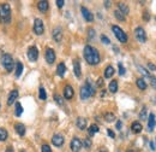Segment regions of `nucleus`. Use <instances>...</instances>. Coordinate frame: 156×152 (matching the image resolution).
<instances>
[{
    "label": "nucleus",
    "instance_id": "nucleus-1",
    "mask_svg": "<svg viewBox=\"0 0 156 152\" xmlns=\"http://www.w3.org/2000/svg\"><path fill=\"white\" fill-rule=\"evenodd\" d=\"M84 58L90 65H96L100 63V53L96 48L91 46H85L84 47Z\"/></svg>",
    "mask_w": 156,
    "mask_h": 152
},
{
    "label": "nucleus",
    "instance_id": "nucleus-2",
    "mask_svg": "<svg viewBox=\"0 0 156 152\" xmlns=\"http://www.w3.org/2000/svg\"><path fill=\"white\" fill-rule=\"evenodd\" d=\"M0 22L4 24L11 22V7L7 2L0 4Z\"/></svg>",
    "mask_w": 156,
    "mask_h": 152
},
{
    "label": "nucleus",
    "instance_id": "nucleus-3",
    "mask_svg": "<svg viewBox=\"0 0 156 152\" xmlns=\"http://www.w3.org/2000/svg\"><path fill=\"white\" fill-rule=\"evenodd\" d=\"M79 94H80V99H83V100H85V99H88L89 97L95 94V89H94V87L91 86V83H90L89 80H88L87 83L80 88Z\"/></svg>",
    "mask_w": 156,
    "mask_h": 152
},
{
    "label": "nucleus",
    "instance_id": "nucleus-4",
    "mask_svg": "<svg viewBox=\"0 0 156 152\" xmlns=\"http://www.w3.org/2000/svg\"><path fill=\"white\" fill-rule=\"evenodd\" d=\"M1 63H2L4 68H5L9 73L12 71V69H13V59H12V57H11L9 53H5V55L1 56Z\"/></svg>",
    "mask_w": 156,
    "mask_h": 152
},
{
    "label": "nucleus",
    "instance_id": "nucleus-5",
    "mask_svg": "<svg viewBox=\"0 0 156 152\" xmlns=\"http://www.w3.org/2000/svg\"><path fill=\"white\" fill-rule=\"evenodd\" d=\"M112 30H113V33H114L115 38H117L120 42L125 44V42L127 41V35L125 34V32H124L121 28H119L118 25H113V27H112Z\"/></svg>",
    "mask_w": 156,
    "mask_h": 152
},
{
    "label": "nucleus",
    "instance_id": "nucleus-6",
    "mask_svg": "<svg viewBox=\"0 0 156 152\" xmlns=\"http://www.w3.org/2000/svg\"><path fill=\"white\" fill-rule=\"evenodd\" d=\"M34 32L36 35H42L43 32H44V25H43V22L42 19L36 18L34 22Z\"/></svg>",
    "mask_w": 156,
    "mask_h": 152
},
{
    "label": "nucleus",
    "instance_id": "nucleus-7",
    "mask_svg": "<svg viewBox=\"0 0 156 152\" xmlns=\"http://www.w3.org/2000/svg\"><path fill=\"white\" fill-rule=\"evenodd\" d=\"M28 58L31 62H36L37 60V58H39V51H37V48L35 46L29 47V50H28Z\"/></svg>",
    "mask_w": 156,
    "mask_h": 152
},
{
    "label": "nucleus",
    "instance_id": "nucleus-8",
    "mask_svg": "<svg viewBox=\"0 0 156 152\" xmlns=\"http://www.w3.org/2000/svg\"><path fill=\"white\" fill-rule=\"evenodd\" d=\"M135 35H136V39L139 41V42H145L147 41V35H145V32H144V29L143 28H140V27H138L136 28V30H135Z\"/></svg>",
    "mask_w": 156,
    "mask_h": 152
},
{
    "label": "nucleus",
    "instance_id": "nucleus-9",
    "mask_svg": "<svg viewBox=\"0 0 156 152\" xmlns=\"http://www.w3.org/2000/svg\"><path fill=\"white\" fill-rule=\"evenodd\" d=\"M46 60L49 64H53L55 62V52H54V50H52V48H47L46 50Z\"/></svg>",
    "mask_w": 156,
    "mask_h": 152
},
{
    "label": "nucleus",
    "instance_id": "nucleus-10",
    "mask_svg": "<svg viewBox=\"0 0 156 152\" xmlns=\"http://www.w3.org/2000/svg\"><path fill=\"white\" fill-rule=\"evenodd\" d=\"M82 146H83V144H82V141H80L78 138H73V139H72V141H71V150H72V151L78 152L82 149Z\"/></svg>",
    "mask_w": 156,
    "mask_h": 152
},
{
    "label": "nucleus",
    "instance_id": "nucleus-11",
    "mask_svg": "<svg viewBox=\"0 0 156 152\" xmlns=\"http://www.w3.org/2000/svg\"><path fill=\"white\" fill-rule=\"evenodd\" d=\"M80 11H82V15H83V17H84V19H85L87 22H93V21H94V15H93L87 7L82 6Z\"/></svg>",
    "mask_w": 156,
    "mask_h": 152
},
{
    "label": "nucleus",
    "instance_id": "nucleus-12",
    "mask_svg": "<svg viewBox=\"0 0 156 152\" xmlns=\"http://www.w3.org/2000/svg\"><path fill=\"white\" fill-rule=\"evenodd\" d=\"M52 142H53V145H54V146H57V147L62 146V145H64V136H62V135H60V134H55V135H53V138H52Z\"/></svg>",
    "mask_w": 156,
    "mask_h": 152
},
{
    "label": "nucleus",
    "instance_id": "nucleus-13",
    "mask_svg": "<svg viewBox=\"0 0 156 152\" xmlns=\"http://www.w3.org/2000/svg\"><path fill=\"white\" fill-rule=\"evenodd\" d=\"M18 98V91L17 89H13L10 94H9V98H7V105H12Z\"/></svg>",
    "mask_w": 156,
    "mask_h": 152
},
{
    "label": "nucleus",
    "instance_id": "nucleus-14",
    "mask_svg": "<svg viewBox=\"0 0 156 152\" xmlns=\"http://www.w3.org/2000/svg\"><path fill=\"white\" fill-rule=\"evenodd\" d=\"M156 126V120H155V115L150 114L149 115V118H148V129L149 132H153L154 128Z\"/></svg>",
    "mask_w": 156,
    "mask_h": 152
},
{
    "label": "nucleus",
    "instance_id": "nucleus-15",
    "mask_svg": "<svg viewBox=\"0 0 156 152\" xmlns=\"http://www.w3.org/2000/svg\"><path fill=\"white\" fill-rule=\"evenodd\" d=\"M75 94V92H73V88L71 87V86H65V88H64V97H65V99H72V97Z\"/></svg>",
    "mask_w": 156,
    "mask_h": 152
},
{
    "label": "nucleus",
    "instance_id": "nucleus-16",
    "mask_svg": "<svg viewBox=\"0 0 156 152\" xmlns=\"http://www.w3.org/2000/svg\"><path fill=\"white\" fill-rule=\"evenodd\" d=\"M53 39H54L57 42H60V41H61V39H62V30H61V28L57 27V28L53 30Z\"/></svg>",
    "mask_w": 156,
    "mask_h": 152
},
{
    "label": "nucleus",
    "instance_id": "nucleus-17",
    "mask_svg": "<svg viewBox=\"0 0 156 152\" xmlns=\"http://www.w3.org/2000/svg\"><path fill=\"white\" fill-rule=\"evenodd\" d=\"M73 73H75V75L77 76V77H80L82 75V70H80V63H79V60H73Z\"/></svg>",
    "mask_w": 156,
    "mask_h": 152
},
{
    "label": "nucleus",
    "instance_id": "nucleus-18",
    "mask_svg": "<svg viewBox=\"0 0 156 152\" xmlns=\"http://www.w3.org/2000/svg\"><path fill=\"white\" fill-rule=\"evenodd\" d=\"M77 127L82 131H84L87 128V120L84 117H78L77 118Z\"/></svg>",
    "mask_w": 156,
    "mask_h": 152
},
{
    "label": "nucleus",
    "instance_id": "nucleus-19",
    "mask_svg": "<svg viewBox=\"0 0 156 152\" xmlns=\"http://www.w3.org/2000/svg\"><path fill=\"white\" fill-rule=\"evenodd\" d=\"M37 7H39V10L41 12H46L47 10H48V7H49V5H48V1H40L39 4H37Z\"/></svg>",
    "mask_w": 156,
    "mask_h": 152
},
{
    "label": "nucleus",
    "instance_id": "nucleus-20",
    "mask_svg": "<svg viewBox=\"0 0 156 152\" xmlns=\"http://www.w3.org/2000/svg\"><path fill=\"white\" fill-rule=\"evenodd\" d=\"M118 6H119V11H120L122 15H127V13H129V11H130V10H129V6H127L125 2H119Z\"/></svg>",
    "mask_w": 156,
    "mask_h": 152
},
{
    "label": "nucleus",
    "instance_id": "nucleus-21",
    "mask_svg": "<svg viewBox=\"0 0 156 152\" xmlns=\"http://www.w3.org/2000/svg\"><path fill=\"white\" fill-rule=\"evenodd\" d=\"M15 129H16L17 134L20 135V136H23V135L25 134V127H24L22 123H17V124L15 126Z\"/></svg>",
    "mask_w": 156,
    "mask_h": 152
},
{
    "label": "nucleus",
    "instance_id": "nucleus-22",
    "mask_svg": "<svg viewBox=\"0 0 156 152\" xmlns=\"http://www.w3.org/2000/svg\"><path fill=\"white\" fill-rule=\"evenodd\" d=\"M131 129H132L135 133H140V132L143 131V127H142V124H140L139 122H133L132 126H131Z\"/></svg>",
    "mask_w": 156,
    "mask_h": 152
},
{
    "label": "nucleus",
    "instance_id": "nucleus-23",
    "mask_svg": "<svg viewBox=\"0 0 156 152\" xmlns=\"http://www.w3.org/2000/svg\"><path fill=\"white\" fill-rule=\"evenodd\" d=\"M113 74H114V68L112 65H108L106 68V70H105V77L106 78H109V77L113 76Z\"/></svg>",
    "mask_w": 156,
    "mask_h": 152
},
{
    "label": "nucleus",
    "instance_id": "nucleus-24",
    "mask_svg": "<svg viewBox=\"0 0 156 152\" xmlns=\"http://www.w3.org/2000/svg\"><path fill=\"white\" fill-rule=\"evenodd\" d=\"M57 73H58L59 76H62L65 75V73H66V66H65V64L64 63H60L58 65V68H57Z\"/></svg>",
    "mask_w": 156,
    "mask_h": 152
},
{
    "label": "nucleus",
    "instance_id": "nucleus-25",
    "mask_svg": "<svg viewBox=\"0 0 156 152\" xmlns=\"http://www.w3.org/2000/svg\"><path fill=\"white\" fill-rule=\"evenodd\" d=\"M117 91H118V82L115 80H113V81L109 82V92L117 93Z\"/></svg>",
    "mask_w": 156,
    "mask_h": 152
},
{
    "label": "nucleus",
    "instance_id": "nucleus-26",
    "mask_svg": "<svg viewBox=\"0 0 156 152\" xmlns=\"http://www.w3.org/2000/svg\"><path fill=\"white\" fill-rule=\"evenodd\" d=\"M136 83H137V86H138L139 89H143V91H144V89L147 88V82H145L143 78H138Z\"/></svg>",
    "mask_w": 156,
    "mask_h": 152
},
{
    "label": "nucleus",
    "instance_id": "nucleus-27",
    "mask_svg": "<svg viewBox=\"0 0 156 152\" xmlns=\"http://www.w3.org/2000/svg\"><path fill=\"white\" fill-rule=\"evenodd\" d=\"M98 132V127L96 124H91V126L89 127V129H88V133H89L90 136H93L94 134H96Z\"/></svg>",
    "mask_w": 156,
    "mask_h": 152
},
{
    "label": "nucleus",
    "instance_id": "nucleus-28",
    "mask_svg": "<svg viewBox=\"0 0 156 152\" xmlns=\"http://www.w3.org/2000/svg\"><path fill=\"white\" fill-rule=\"evenodd\" d=\"M23 73V64L20 62H17V66H16V77H20Z\"/></svg>",
    "mask_w": 156,
    "mask_h": 152
},
{
    "label": "nucleus",
    "instance_id": "nucleus-29",
    "mask_svg": "<svg viewBox=\"0 0 156 152\" xmlns=\"http://www.w3.org/2000/svg\"><path fill=\"white\" fill-rule=\"evenodd\" d=\"M7 131L5 128H0V141H4L7 139Z\"/></svg>",
    "mask_w": 156,
    "mask_h": 152
},
{
    "label": "nucleus",
    "instance_id": "nucleus-30",
    "mask_svg": "<svg viewBox=\"0 0 156 152\" xmlns=\"http://www.w3.org/2000/svg\"><path fill=\"white\" fill-rule=\"evenodd\" d=\"M22 114H23V108H22V105H20V103H16V110H15V115H16L17 117H20Z\"/></svg>",
    "mask_w": 156,
    "mask_h": 152
},
{
    "label": "nucleus",
    "instance_id": "nucleus-31",
    "mask_svg": "<svg viewBox=\"0 0 156 152\" xmlns=\"http://www.w3.org/2000/svg\"><path fill=\"white\" fill-rule=\"evenodd\" d=\"M105 120L107 122H113L115 120V116H114V114H112V112H107V114L105 115Z\"/></svg>",
    "mask_w": 156,
    "mask_h": 152
},
{
    "label": "nucleus",
    "instance_id": "nucleus-32",
    "mask_svg": "<svg viewBox=\"0 0 156 152\" xmlns=\"http://www.w3.org/2000/svg\"><path fill=\"white\" fill-rule=\"evenodd\" d=\"M114 16H115V18L119 19V21H121V22H124V21H125V16H124L119 10H117V11L114 12Z\"/></svg>",
    "mask_w": 156,
    "mask_h": 152
},
{
    "label": "nucleus",
    "instance_id": "nucleus-33",
    "mask_svg": "<svg viewBox=\"0 0 156 152\" xmlns=\"http://www.w3.org/2000/svg\"><path fill=\"white\" fill-rule=\"evenodd\" d=\"M40 99H42V100H46L47 99V94H46V91H44V88L43 87H40Z\"/></svg>",
    "mask_w": 156,
    "mask_h": 152
},
{
    "label": "nucleus",
    "instance_id": "nucleus-34",
    "mask_svg": "<svg viewBox=\"0 0 156 152\" xmlns=\"http://www.w3.org/2000/svg\"><path fill=\"white\" fill-rule=\"evenodd\" d=\"M139 117H140V120H147V106H143V109H142V111L139 112Z\"/></svg>",
    "mask_w": 156,
    "mask_h": 152
},
{
    "label": "nucleus",
    "instance_id": "nucleus-35",
    "mask_svg": "<svg viewBox=\"0 0 156 152\" xmlns=\"http://www.w3.org/2000/svg\"><path fill=\"white\" fill-rule=\"evenodd\" d=\"M82 144H83V145H84V147H87V149H90V147H91V140H90V139H88V138H87V139H84Z\"/></svg>",
    "mask_w": 156,
    "mask_h": 152
},
{
    "label": "nucleus",
    "instance_id": "nucleus-36",
    "mask_svg": "<svg viewBox=\"0 0 156 152\" xmlns=\"http://www.w3.org/2000/svg\"><path fill=\"white\" fill-rule=\"evenodd\" d=\"M54 100L57 101V104H58V105H62V104H64V99H62V98H61L60 95H58V94L54 95Z\"/></svg>",
    "mask_w": 156,
    "mask_h": 152
},
{
    "label": "nucleus",
    "instance_id": "nucleus-37",
    "mask_svg": "<svg viewBox=\"0 0 156 152\" xmlns=\"http://www.w3.org/2000/svg\"><path fill=\"white\" fill-rule=\"evenodd\" d=\"M137 68H138V70H139V71H140V73H142V74H143L144 76H148V77H150L149 73H148V71H147V70H145L143 66H140V65H137Z\"/></svg>",
    "mask_w": 156,
    "mask_h": 152
},
{
    "label": "nucleus",
    "instance_id": "nucleus-38",
    "mask_svg": "<svg viewBox=\"0 0 156 152\" xmlns=\"http://www.w3.org/2000/svg\"><path fill=\"white\" fill-rule=\"evenodd\" d=\"M41 151H42V152H52V150H51L49 145L44 144V145H42V147H41Z\"/></svg>",
    "mask_w": 156,
    "mask_h": 152
},
{
    "label": "nucleus",
    "instance_id": "nucleus-39",
    "mask_svg": "<svg viewBox=\"0 0 156 152\" xmlns=\"http://www.w3.org/2000/svg\"><path fill=\"white\" fill-rule=\"evenodd\" d=\"M118 66H119V74L121 76L125 75V68L122 66V64L121 63H118Z\"/></svg>",
    "mask_w": 156,
    "mask_h": 152
},
{
    "label": "nucleus",
    "instance_id": "nucleus-40",
    "mask_svg": "<svg viewBox=\"0 0 156 152\" xmlns=\"http://www.w3.org/2000/svg\"><path fill=\"white\" fill-rule=\"evenodd\" d=\"M149 78H150V83H151V87L156 89V77H155V76L150 75V77H149Z\"/></svg>",
    "mask_w": 156,
    "mask_h": 152
},
{
    "label": "nucleus",
    "instance_id": "nucleus-41",
    "mask_svg": "<svg viewBox=\"0 0 156 152\" xmlns=\"http://www.w3.org/2000/svg\"><path fill=\"white\" fill-rule=\"evenodd\" d=\"M101 41H102L103 44H106V45H108V44H111V41H109V39L107 38L106 35H102V36H101Z\"/></svg>",
    "mask_w": 156,
    "mask_h": 152
},
{
    "label": "nucleus",
    "instance_id": "nucleus-42",
    "mask_svg": "<svg viewBox=\"0 0 156 152\" xmlns=\"http://www.w3.org/2000/svg\"><path fill=\"white\" fill-rule=\"evenodd\" d=\"M148 69H149V70H153V71H155L156 66L154 65V64H153V63H149V64H148Z\"/></svg>",
    "mask_w": 156,
    "mask_h": 152
},
{
    "label": "nucleus",
    "instance_id": "nucleus-43",
    "mask_svg": "<svg viewBox=\"0 0 156 152\" xmlns=\"http://www.w3.org/2000/svg\"><path fill=\"white\" fill-rule=\"evenodd\" d=\"M107 133H108V135H109L111 138H113V139L115 138V134H114V132H113L112 129H107Z\"/></svg>",
    "mask_w": 156,
    "mask_h": 152
},
{
    "label": "nucleus",
    "instance_id": "nucleus-44",
    "mask_svg": "<svg viewBox=\"0 0 156 152\" xmlns=\"http://www.w3.org/2000/svg\"><path fill=\"white\" fill-rule=\"evenodd\" d=\"M95 36V30L94 29H89V38L93 39Z\"/></svg>",
    "mask_w": 156,
    "mask_h": 152
},
{
    "label": "nucleus",
    "instance_id": "nucleus-45",
    "mask_svg": "<svg viewBox=\"0 0 156 152\" xmlns=\"http://www.w3.org/2000/svg\"><path fill=\"white\" fill-rule=\"evenodd\" d=\"M64 4H65L64 0H57V5H58V7H60V9L64 6Z\"/></svg>",
    "mask_w": 156,
    "mask_h": 152
},
{
    "label": "nucleus",
    "instance_id": "nucleus-46",
    "mask_svg": "<svg viewBox=\"0 0 156 152\" xmlns=\"http://www.w3.org/2000/svg\"><path fill=\"white\" fill-rule=\"evenodd\" d=\"M98 87H102V86H103V78H101V77L98 78Z\"/></svg>",
    "mask_w": 156,
    "mask_h": 152
},
{
    "label": "nucleus",
    "instance_id": "nucleus-47",
    "mask_svg": "<svg viewBox=\"0 0 156 152\" xmlns=\"http://www.w3.org/2000/svg\"><path fill=\"white\" fill-rule=\"evenodd\" d=\"M144 19L145 21H149V13L148 12H144Z\"/></svg>",
    "mask_w": 156,
    "mask_h": 152
},
{
    "label": "nucleus",
    "instance_id": "nucleus-48",
    "mask_svg": "<svg viewBox=\"0 0 156 152\" xmlns=\"http://www.w3.org/2000/svg\"><path fill=\"white\" fill-rule=\"evenodd\" d=\"M121 128V121H118L117 122V129H120Z\"/></svg>",
    "mask_w": 156,
    "mask_h": 152
},
{
    "label": "nucleus",
    "instance_id": "nucleus-49",
    "mask_svg": "<svg viewBox=\"0 0 156 152\" xmlns=\"http://www.w3.org/2000/svg\"><path fill=\"white\" fill-rule=\"evenodd\" d=\"M149 145H150V149H151V150H155V145H154V142H153V141H150V144H149Z\"/></svg>",
    "mask_w": 156,
    "mask_h": 152
},
{
    "label": "nucleus",
    "instance_id": "nucleus-50",
    "mask_svg": "<svg viewBox=\"0 0 156 152\" xmlns=\"http://www.w3.org/2000/svg\"><path fill=\"white\" fill-rule=\"evenodd\" d=\"M5 152H13V149H12V147H7Z\"/></svg>",
    "mask_w": 156,
    "mask_h": 152
},
{
    "label": "nucleus",
    "instance_id": "nucleus-51",
    "mask_svg": "<svg viewBox=\"0 0 156 152\" xmlns=\"http://www.w3.org/2000/svg\"><path fill=\"white\" fill-rule=\"evenodd\" d=\"M105 4H106V7H109L111 6V2L109 1H105Z\"/></svg>",
    "mask_w": 156,
    "mask_h": 152
},
{
    "label": "nucleus",
    "instance_id": "nucleus-52",
    "mask_svg": "<svg viewBox=\"0 0 156 152\" xmlns=\"http://www.w3.org/2000/svg\"><path fill=\"white\" fill-rule=\"evenodd\" d=\"M100 152H107V151H105V150H101Z\"/></svg>",
    "mask_w": 156,
    "mask_h": 152
},
{
    "label": "nucleus",
    "instance_id": "nucleus-53",
    "mask_svg": "<svg viewBox=\"0 0 156 152\" xmlns=\"http://www.w3.org/2000/svg\"><path fill=\"white\" fill-rule=\"evenodd\" d=\"M20 152H25V151H20Z\"/></svg>",
    "mask_w": 156,
    "mask_h": 152
},
{
    "label": "nucleus",
    "instance_id": "nucleus-54",
    "mask_svg": "<svg viewBox=\"0 0 156 152\" xmlns=\"http://www.w3.org/2000/svg\"><path fill=\"white\" fill-rule=\"evenodd\" d=\"M127 152H132V151H127Z\"/></svg>",
    "mask_w": 156,
    "mask_h": 152
},
{
    "label": "nucleus",
    "instance_id": "nucleus-55",
    "mask_svg": "<svg viewBox=\"0 0 156 152\" xmlns=\"http://www.w3.org/2000/svg\"><path fill=\"white\" fill-rule=\"evenodd\" d=\"M155 142H156V139H155Z\"/></svg>",
    "mask_w": 156,
    "mask_h": 152
},
{
    "label": "nucleus",
    "instance_id": "nucleus-56",
    "mask_svg": "<svg viewBox=\"0 0 156 152\" xmlns=\"http://www.w3.org/2000/svg\"><path fill=\"white\" fill-rule=\"evenodd\" d=\"M0 108H1V105H0Z\"/></svg>",
    "mask_w": 156,
    "mask_h": 152
}]
</instances>
